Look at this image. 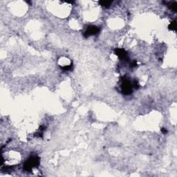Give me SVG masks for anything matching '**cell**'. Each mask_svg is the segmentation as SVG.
Returning <instances> with one entry per match:
<instances>
[{"mask_svg":"<svg viewBox=\"0 0 177 177\" xmlns=\"http://www.w3.org/2000/svg\"><path fill=\"white\" fill-rule=\"evenodd\" d=\"M39 163V160L38 158L36 157H31L27 160L26 163L24 164V169L27 170H31L33 167L36 166Z\"/></svg>","mask_w":177,"mask_h":177,"instance_id":"6da1fadb","label":"cell"},{"mask_svg":"<svg viewBox=\"0 0 177 177\" xmlns=\"http://www.w3.org/2000/svg\"><path fill=\"white\" fill-rule=\"evenodd\" d=\"M98 32V29L97 27L96 26H90V27H88V29L85 32V35L86 36H90V35H95Z\"/></svg>","mask_w":177,"mask_h":177,"instance_id":"7a4b0ae2","label":"cell"}]
</instances>
